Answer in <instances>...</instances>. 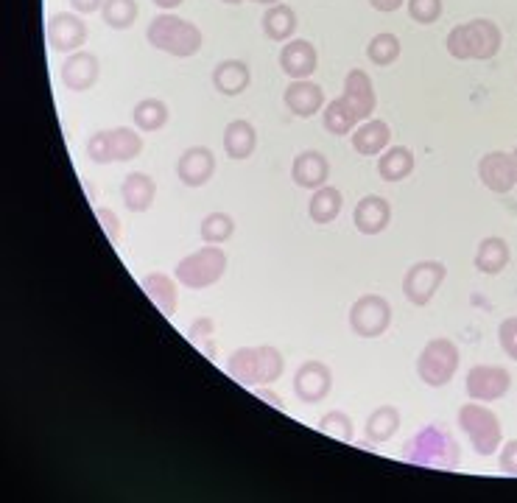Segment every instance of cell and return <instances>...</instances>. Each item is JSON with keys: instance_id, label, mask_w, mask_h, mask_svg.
<instances>
[{"instance_id": "cell-1", "label": "cell", "mask_w": 517, "mask_h": 503, "mask_svg": "<svg viewBox=\"0 0 517 503\" xmlns=\"http://www.w3.org/2000/svg\"><path fill=\"white\" fill-rule=\"evenodd\" d=\"M400 456H403V462L417 464V467L456 470L462 462V448L442 422H434L411 436Z\"/></svg>"}, {"instance_id": "cell-23", "label": "cell", "mask_w": 517, "mask_h": 503, "mask_svg": "<svg viewBox=\"0 0 517 503\" xmlns=\"http://www.w3.org/2000/svg\"><path fill=\"white\" fill-rule=\"evenodd\" d=\"M252 82V70L244 59H224L213 68V87L221 96H241L244 90H249Z\"/></svg>"}, {"instance_id": "cell-48", "label": "cell", "mask_w": 517, "mask_h": 503, "mask_svg": "<svg viewBox=\"0 0 517 503\" xmlns=\"http://www.w3.org/2000/svg\"><path fill=\"white\" fill-rule=\"evenodd\" d=\"M512 163H515V179H517V149L512 151Z\"/></svg>"}, {"instance_id": "cell-47", "label": "cell", "mask_w": 517, "mask_h": 503, "mask_svg": "<svg viewBox=\"0 0 517 503\" xmlns=\"http://www.w3.org/2000/svg\"><path fill=\"white\" fill-rule=\"evenodd\" d=\"M252 3H260V6H274V3H283V0H252Z\"/></svg>"}, {"instance_id": "cell-7", "label": "cell", "mask_w": 517, "mask_h": 503, "mask_svg": "<svg viewBox=\"0 0 517 503\" xmlns=\"http://www.w3.org/2000/svg\"><path fill=\"white\" fill-rule=\"evenodd\" d=\"M459 428L473 442L478 456H495V450L504 442V425L498 420V414L476 400L459 408Z\"/></svg>"}, {"instance_id": "cell-24", "label": "cell", "mask_w": 517, "mask_h": 503, "mask_svg": "<svg viewBox=\"0 0 517 503\" xmlns=\"http://www.w3.org/2000/svg\"><path fill=\"white\" fill-rule=\"evenodd\" d=\"M260 26L272 42H288L294 40L300 23H297V12L288 3H274V6H266Z\"/></svg>"}, {"instance_id": "cell-43", "label": "cell", "mask_w": 517, "mask_h": 503, "mask_svg": "<svg viewBox=\"0 0 517 503\" xmlns=\"http://www.w3.org/2000/svg\"><path fill=\"white\" fill-rule=\"evenodd\" d=\"M70 6H73L79 14H93V12H101L104 0H70Z\"/></svg>"}, {"instance_id": "cell-19", "label": "cell", "mask_w": 517, "mask_h": 503, "mask_svg": "<svg viewBox=\"0 0 517 503\" xmlns=\"http://www.w3.org/2000/svg\"><path fill=\"white\" fill-rule=\"evenodd\" d=\"M283 101H286L291 115H297V118H313L316 112L325 109V90L316 82H311V79H297V82H291L286 87Z\"/></svg>"}, {"instance_id": "cell-6", "label": "cell", "mask_w": 517, "mask_h": 503, "mask_svg": "<svg viewBox=\"0 0 517 503\" xmlns=\"http://www.w3.org/2000/svg\"><path fill=\"white\" fill-rule=\"evenodd\" d=\"M87 157L96 165L129 163L143 151V135L132 126H118V129H104L87 140Z\"/></svg>"}, {"instance_id": "cell-4", "label": "cell", "mask_w": 517, "mask_h": 503, "mask_svg": "<svg viewBox=\"0 0 517 503\" xmlns=\"http://www.w3.org/2000/svg\"><path fill=\"white\" fill-rule=\"evenodd\" d=\"M501 28L495 26L492 20H470V23H459L448 34V54L453 59H478L487 62L492 56H498L501 51Z\"/></svg>"}, {"instance_id": "cell-20", "label": "cell", "mask_w": 517, "mask_h": 503, "mask_svg": "<svg viewBox=\"0 0 517 503\" xmlns=\"http://www.w3.org/2000/svg\"><path fill=\"white\" fill-rule=\"evenodd\" d=\"M392 221V204L386 202L383 196H364L361 202L355 204L353 224L361 235H381Z\"/></svg>"}, {"instance_id": "cell-40", "label": "cell", "mask_w": 517, "mask_h": 503, "mask_svg": "<svg viewBox=\"0 0 517 503\" xmlns=\"http://www.w3.org/2000/svg\"><path fill=\"white\" fill-rule=\"evenodd\" d=\"M498 341H501V350H504L512 361H517V316H509L498 327Z\"/></svg>"}, {"instance_id": "cell-26", "label": "cell", "mask_w": 517, "mask_h": 503, "mask_svg": "<svg viewBox=\"0 0 517 503\" xmlns=\"http://www.w3.org/2000/svg\"><path fill=\"white\" fill-rule=\"evenodd\" d=\"M121 196H123V204L132 210V213H146L151 210V204L157 199V182L149 177V174H129V177L123 179L121 185Z\"/></svg>"}, {"instance_id": "cell-44", "label": "cell", "mask_w": 517, "mask_h": 503, "mask_svg": "<svg viewBox=\"0 0 517 503\" xmlns=\"http://www.w3.org/2000/svg\"><path fill=\"white\" fill-rule=\"evenodd\" d=\"M403 3H406V0H369V6H372L375 12H397Z\"/></svg>"}, {"instance_id": "cell-38", "label": "cell", "mask_w": 517, "mask_h": 503, "mask_svg": "<svg viewBox=\"0 0 517 503\" xmlns=\"http://www.w3.org/2000/svg\"><path fill=\"white\" fill-rule=\"evenodd\" d=\"M409 17L420 26H434L442 17V0H409Z\"/></svg>"}, {"instance_id": "cell-42", "label": "cell", "mask_w": 517, "mask_h": 503, "mask_svg": "<svg viewBox=\"0 0 517 503\" xmlns=\"http://www.w3.org/2000/svg\"><path fill=\"white\" fill-rule=\"evenodd\" d=\"M96 218L101 221V227L107 232L109 241L118 244V238H121V221H118V216L112 210H107V207H96Z\"/></svg>"}, {"instance_id": "cell-14", "label": "cell", "mask_w": 517, "mask_h": 503, "mask_svg": "<svg viewBox=\"0 0 517 503\" xmlns=\"http://www.w3.org/2000/svg\"><path fill=\"white\" fill-rule=\"evenodd\" d=\"M333 389V372L322 361H305L294 372V395L300 397V403H322Z\"/></svg>"}, {"instance_id": "cell-8", "label": "cell", "mask_w": 517, "mask_h": 503, "mask_svg": "<svg viewBox=\"0 0 517 503\" xmlns=\"http://www.w3.org/2000/svg\"><path fill=\"white\" fill-rule=\"evenodd\" d=\"M462 364V353L459 347L450 339H431L420 350V358H417V375L425 386L431 389H442L453 381L456 369Z\"/></svg>"}, {"instance_id": "cell-22", "label": "cell", "mask_w": 517, "mask_h": 503, "mask_svg": "<svg viewBox=\"0 0 517 503\" xmlns=\"http://www.w3.org/2000/svg\"><path fill=\"white\" fill-rule=\"evenodd\" d=\"M353 149L361 154V157H378L383 151L389 149L392 143V129L389 123L378 121V118H369L361 126H355L353 135Z\"/></svg>"}, {"instance_id": "cell-12", "label": "cell", "mask_w": 517, "mask_h": 503, "mask_svg": "<svg viewBox=\"0 0 517 503\" xmlns=\"http://www.w3.org/2000/svg\"><path fill=\"white\" fill-rule=\"evenodd\" d=\"M45 37L56 54H76L87 42V23L79 14L56 12L51 14V20L45 26Z\"/></svg>"}, {"instance_id": "cell-49", "label": "cell", "mask_w": 517, "mask_h": 503, "mask_svg": "<svg viewBox=\"0 0 517 503\" xmlns=\"http://www.w3.org/2000/svg\"><path fill=\"white\" fill-rule=\"evenodd\" d=\"M221 3H230V6H235V3H241V0H221Z\"/></svg>"}, {"instance_id": "cell-10", "label": "cell", "mask_w": 517, "mask_h": 503, "mask_svg": "<svg viewBox=\"0 0 517 503\" xmlns=\"http://www.w3.org/2000/svg\"><path fill=\"white\" fill-rule=\"evenodd\" d=\"M445 277H448V269H445L442 260H420L403 277V294H406V300L411 305L425 308L436 297V291L445 283Z\"/></svg>"}, {"instance_id": "cell-5", "label": "cell", "mask_w": 517, "mask_h": 503, "mask_svg": "<svg viewBox=\"0 0 517 503\" xmlns=\"http://www.w3.org/2000/svg\"><path fill=\"white\" fill-rule=\"evenodd\" d=\"M227 272V252L216 244H207L202 249L191 252L188 258L177 263V283L191 288V291H205L216 286L218 280Z\"/></svg>"}, {"instance_id": "cell-21", "label": "cell", "mask_w": 517, "mask_h": 503, "mask_svg": "<svg viewBox=\"0 0 517 503\" xmlns=\"http://www.w3.org/2000/svg\"><path fill=\"white\" fill-rule=\"evenodd\" d=\"M330 177V163L322 151H302L300 157L291 165V179L305 191H319L325 188Z\"/></svg>"}, {"instance_id": "cell-17", "label": "cell", "mask_w": 517, "mask_h": 503, "mask_svg": "<svg viewBox=\"0 0 517 503\" xmlns=\"http://www.w3.org/2000/svg\"><path fill=\"white\" fill-rule=\"evenodd\" d=\"M478 177H481L487 191L501 193V196L512 191L517 185L512 154H506V151H490V154H484L481 163H478Z\"/></svg>"}, {"instance_id": "cell-28", "label": "cell", "mask_w": 517, "mask_h": 503, "mask_svg": "<svg viewBox=\"0 0 517 503\" xmlns=\"http://www.w3.org/2000/svg\"><path fill=\"white\" fill-rule=\"evenodd\" d=\"M509 260H512V252H509V244H506L504 238H498V235H490V238H484L481 244H478V252H476V269L481 274H501L509 266Z\"/></svg>"}, {"instance_id": "cell-32", "label": "cell", "mask_w": 517, "mask_h": 503, "mask_svg": "<svg viewBox=\"0 0 517 503\" xmlns=\"http://www.w3.org/2000/svg\"><path fill=\"white\" fill-rule=\"evenodd\" d=\"M132 118H135L140 132H160L171 118V112H168V104L160 98H143V101H137Z\"/></svg>"}, {"instance_id": "cell-46", "label": "cell", "mask_w": 517, "mask_h": 503, "mask_svg": "<svg viewBox=\"0 0 517 503\" xmlns=\"http://www.w3.org/2000/svg\"><path fill=\"white\" fill-rule=\"evenodd\" d=\"M182 3H185V0H154V6H157V9H165V12H174Z\"/></svg>"}, {"instance_id": "cell-37", "label": "cell", "mask_w": 517, "mask_h": 503, "mask_svg": "<svg viewBox=\"0 0 517 503\" xmlns=\"http://www.w3.org/2000/svg\"><path fill=\"white\" fill-rule=\"evenodd\" d=\"M316 428H319V434L333 436V439L347 442V445L355 439V425L353 420H350V414H344V411H327Z\"/></svg>"}, {"instance_id": "cell-29", "label": "cell", "mask_w": 517, "mask_h": 503, "mask_svg": "<svg viewBox=\"0 0 517 503\" xmlns=\"http://www.w3.org/2000/svg\"><path fill=\"white\" fill-rule=\"evenodd\" d=\"M341 207H344V196L339 188L325 185V188L313 191L311 202H308V216L313 224H333L339 218Z\"/></svg>"}, {"instance_id": "cell-45", "label": "cell", "mask_w": 517, "mask_h": 503, "mask_svg": "<svg viewBox=\"0 0 517 503\" xmlns=\"http://www.w3.org/2000/svg\"><path fill=\"white\" fill-rule=\"evenodd\" d=\"M255 395H258L260 400H266L269 406L280 408V411H286V406H283V400H280V397L274 395V392H269V389H263V386H258V389H255Z\"/></svg>"}, {"instance_id": "cell-15", "label": "cell", "mask_w": 517, "mask_h": 503, "mask_svg": "<svg viewBox=\"0 0 517 503\" xmlns=\"http://www.w3.org/2000/svg\"><path fill=\"white\" fill-rule=\"evenodd\" d=\"M216 174V154L205 146H191L182 151L177 163V177L188 188H205Z\"/></svg>"}, {"instance_id": "cell-35", "label": "cell", "mask_w": 517, "mask_h": 503, "mask_svg": "<svg viewBox=\"0 0 517 503\" xmlns=\"http://www.w3.org/2000/svg\"><path fill=\"white\" fill-rule=\"evenodd\" d=\"M137 14H140L137 0H104V6H101L104 23L115 31H126L135 26Z\"/></svg>"}, {"instance_id": "cell-25", "label": "cell", "mask_w": 517, "mask_h": 503, "mask_svg": "<svg viewBox=\"0 0 517 503\" xmlns=\"http://www.w3.org/2000/svg\"><path fill=\"white\" fill-rule=\"evenodd\" d=\"M140 286L146 291V297H149L163 316H174L177 313V305H179V291H177V283L163 272H151L146 274L143 280H140Z\"/></svg>"}, {"instance_id": "cell-41", "label": "cell", "mask_w": 517, "mask_h": 503, "mask_svg": "<svg viewBox=\"0 0 517 503\" xmlns=\"http://www.w3.org/2000/svg\"><path fill=\"white\" fill-rule=\"evenodd\" d=\"M498 467L504 476H517V439H509L498 453Z\"/></svg>"}, {"instance_id": "cell-13", "label": "cell", "mask_w": 517, "mask_h": 503, "mask_svg": "<svg viewBox=\"0 0 517 503\" xmlns=\"http://www.w3.org/2000/svg\"><path fill=\"white\" fill-rule=\"evenodd\" d=\"M341 104L353 112L358 123L372 118V112L378 107V96H375V84L369 79V73L361 68H353L344 79V93H341Z\"/></svg>"}, {"instance_id": "cell-9", "label": "cell", "mask_w": 517, "mask_h": 503, "mask_svg": "<svg viewBox=\"0 0 517 503\" xmlns=\"http://www.w3.org/2000/svg\"><path fill=\"white\" fill-rule=\"evenodd\" d=\"M392 325V302L381 294H364L350 308V327L361 339H378Z\"/></svg>"}, {"instance_id": "cell-3", "label": "cell", "mask_w": 517, "mask_h": 503, "mask_svg": "<svg viewBox=\"0 0 517 503\" xmlns=\"http://www.w3.org/2000/svg\"><path fill=\"white\" fill-rule=\"evenodd\" d=\"M146 40L151 48L163 51V54L179 56V59H188L202 51V28L191 23V20H182L177 14L165 12L157 14L146 28Z\"/></svg>"}, {"instance_id": "cell-11", "label": "cell", "mask_w": 517, "mask_h": 503, "mask_svg": "<svg viewBox=\"0 0 517 503\" xmlns=\"http://www.w3.org/2000/svg\"><path fill=\"white\" fill-rule=\"evenodd\" d=\"M512 386V375L504 367H492V364H478L467 372V397L476 400V403H492V400H501Z\"/></svg>"}, {"instance_id": "cell-34", "label": "cell", "mask_w": 517, "mask_h": 503, "mask_svg": "<svg viewBox=\"0 0 517 503\" xmlns=\"http://www.w3.org/2000/svg\"><path fill=\"white\" fill-rule=\"evenodd\" d=\"M322 123H325L327 132H330V135H336V137L353 135L355 126H361L353 112H350V109L341 104V98H333V101H327L325 112H322Z\"/></svg>"}, {"instance_id": "cell-16", "label": "cell", "mask_w": 517, "mask_h": 503, "mask_svg": "<svg viewBox=\"0 0 517 503\" xmlns=\"http://www.w3.org/2000/svg\"><path fill=\"white\" fill-rule=\"evenodd\" d=\"M59 76H62V84L68 87L70 93H87L101 76V62L90 51H76V54H68V59L62 62Z\"/></svg>"}, {"instance_id": "cell-18", "label": "cell", "mask_w": 517, "mask_h": 503, "mask_svg": "<svg viewBox=\"0 0 517 503\" xmlns=\"http://www.w3.org/2000/svg\"><path fill=\"white\" fill-rule=\"evenodd\" d=\"M319 68V54H316V45L308 40H288L280 51V70L286 73L291 82L297 79H311Z\"/></svg>"}, {"instance_id": "cell-31", "label": "cell", "mask_w": 517, "mask_h": 503, "mask_svg": "<svg viewBox=\"0 0 517 503\" xmlns=\"http://www.w3.org/2000/svg\"><path fill=\"white\" fill-rule=\"evenodd\" d=\"M414 171V151L406 146H392L383 151V157L378 160V174L386 182H400Z\"/></svg>"}, {"instance_id": "cell-39", "label": "cell", "mask_w": 517, "mask_h": 503, "mask_svg": "<svg viewBox=\"0 0 517 503\" xmlns=\"http://www.w3.org/2000/svg\"><path fill=\"white\" fill-rule=\"evenodd\" d=\"M213 333H216V322H213L210 316H202V319H196V322L191 325V330H188V336H191V341L196 344V347H199V344H202V339H205L207 355H216L213 344H210Z\"/></svg>"}, {"instance_id": "cell-36", "label": "cell", "mask_w": 517, "mask_h": 503, "mask_svg": "<svg viewBox=\"0 0 517 503\" xmlns=\"http://www.w3.org/2000/svg\"><path fill=\"white\" fill-rule=\"evenodd\" d=\"M202 241L205 244H227L232 238V232H235V221H232L230 213H210V216H205V221H202Z\"/></svg>"}, {"instance_id": "cell-33", "label": "cell", "mask_w": 517, "mask_h": 503, "mask_svg": "<svg viewBox=\"0 0 517 503\" xmlns=\"http://www.w3.org/2000/svg\"><path fill=\"white\" fill-rule=\"evenodd\" d=\"M400 51H403V45H400L397 34H392V31L375 34L367 45L369 62H372V65H378V68H389V65H395L397 59H400Z\"/></svg>"}, {"instance_id": "cell-27", "label": "cell", "mask_w": 517, "mask_h": 503, "mask_svg": "<svg viewBox=\"0 0 517 503\" xmlns=\"http://www.w3.org/2000/svg\"><path fill=\"white\" fill-rule=\"evenodd\" d=\"M258 149V132H255V126L244 118H238V121L227 123V129H224V151H227V157L230 160H246V157H252Z\"/></svg>"}, {"instance_id": "cell-2", "label": "cell", "mask_w": 517, "mask_h": 503, "mask_svg": "<svg viewBox=\"0 0 517 503\" xmlns=\"http://www.w3.org/2000/svg\"><path fill=\"white\" fill-rule=\"evenodd\" d=\"M286 369L283 353L277 347H238L227 361V372H230L235 381L249 389H258V386H272L280 381Z\"/></svg>"}, {"instance_id": "cell-30", "label": "cell", "mask_w": 517, "mask_h": 503, "mask_svg": "<svg viewBox=\"0 0 517 503\" xmlns=\"http://www.w3.org/2000/svg\"><path fill=\"white\" fill-rule=\"evenodd\" d=\"M397 428H400V411L395 406H381L367 417L364 434H367V442H372V445H383L397 434Z\"/></svg>"}]
</instances>
